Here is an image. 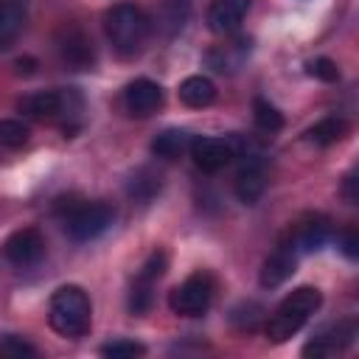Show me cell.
Instances as JSON below:
<instances>
[{
  "label": "cell",
  "instance_id": "cell-28",
  "mask_svg": "<svg viewBox=\"0 0 359 359\" xmlns=\"http://www.w3.org/2000/svg\"><path fill=\"white\" fill-rule=\"evenodd\" d=\"M306 70H309V76H314V79H320V81H337V79H339L337 62H334V59H325V56L311 59V62L306 65Z\"/></svg>",
  "mask_w": 359,
  "mask_h": 359
},
{
  "label": "cell",
  "instance_id": "cell-5",
  "mask_svg": "<svg viewBox=\"0 0 359 359\" xmlns=\"http://www.w3.org/2000/svg\"><path fill=\"white\" fill-rule=\"evenodd\" d=\"M84 107V98L76 90H42V93H28L17 101V112L34 121H50V118H70L79 115Z\"/></svg>",
  "mask_w": 359,
  "mask_h": 359
},
{
  "label": "cell",
  "instance_id": "cell-9",
  "mask_svg": "<svg viewBox=\"0 0 359 359\" xmlns=\"http://www.w3.org/2000/svg\"><path fill=\"white\" fill-rule=\"evenodd\" d=\"M353 339H356V323H353V320H339V323H331V325L320 328V331L306 342L303 356H314V359L337 356V353H342Z\"/></svg>",
  "mask_w": 359,
  "mask_h": 359
},
{
  "label": "cell",
  "instance_id": "cell-26",
  "mask_svg": "<svg viewBox=\"0 0 359 359\" xmlns=\"http://www.w3.org/2000/svg\"><path fill=\"white\" fill-rule=\"evenodd\" d=\"M36 356H39V351L25 337L6 334L0 339V359H36Z\"/></svg>",
  "mask_w": 359,
  "mask_h": 359
},
{
  "label": "cell",
  "instance_id": "cell-13",
  "mask_svg": "<svg viewBox=\"0 0 359 359\" xmlns=\"http://www.w3.org/2000/svg\"><path fill=\"white\" fill-rule=\"evenodd\" d=\"M163 101H165L163 87L157 81H151V79H135L123 90V109L132 118H149V115H154L163 107Z\"/></svg>",
  "mask_w": 359,
  "mask_h": 359
},
{
  "label": "cell",
  "instance_id": "cell-14",
  "mask_svg": "<svg viewBox=\"0 0 359 359\" xmlns=\"http://www.w3.org/2000/svg\"><path fill=\"white\" fill-rule=\"evenodd\" d=\"M188 151H191V157H194V165H196L199 171H208V174L224 168V165L236 157L233 143L224 140V137H194Z\"/></svg>",
  "mask_w": 359,
  "mask_h": 359
},
{
  "label": "cell",
  "instance_id": "cell-19",
  "mask_svg": "<svg viewBox=\"0 0 359 359\" xmlns=\"http://www.w3.org/2000/svg\"><path fill=\"white\" fill-rule=\"evenodd\" d=\"M191 132L188 129H163L151 140V154L160 160H180L191 149Z\"/></svg>",
  "mask_w": 359,
  "mask_h": 359
},
{
  "label": "cell",
  "instance_id": "cell-15",
  "mask_svg": "<svg viewBox=\"0 0 359 359\" xmlns=\"http://www.w3.org/2000/svg\"><path fill=\"white\" fill-rule=\"evenodd\" d=\"M252 0H213L208 8V28L219 36H230L241 28Z\"/></svg>",
  "mask_w": 359,
  "mask_h": 359
},
{
  "label": "cell",
  "instance_id": "cell-24",
  "mask_svg": "<svg viewBox=\"0 0 359 359\" xmlns=\"http://www.w3.org/2000/svg\"><path fill=\"white\" fill-rule=\"evenodd\" d=\"M264 314H266L264 306L247 300V303H241V306H236V309L230 311V323H233L238 331H255V328L264 323Z\"/></svg>",
  "mask_w": 359,
  "mask_h": 359
},
{
  "label": "cell",
  "instance_id": "cell-1",
  "mask_svg": "<svg viewBox=\"0 0 359 359\" xmlns=\"http://www.w3.org/2000/svg\"><path fill=\"white\" fill-rule=\"evenodd\" d=\"M320 303H323V292L317 286H297L266 317V339L275 345L292 339L311 320V314L320 309Z\"/></svg>",
  "mask_w": 359,
  "mask_h": 359
},
{
  "label": "cell",
  "instance_id": "cell-27",
  "mask_svg": "<svg viewBox=\"0 0 359 359\" xmlns=\"http://www.w3.org/2000/svg\"><path fill=\"white\" fill-rule=\"evenodd\" d=\"M101 353L109 359H135V356H143L146 348L140 342H132V339H115V342H107L101 348Z\"/></svg>",
  "mask_w": 359,
  "mask_h": 359
},
{
  "label": "cell",
  "instance_id": "cell-6",
  "mask_svg": "<svg viewBox=\"0 0 359 359\" xmlns=\"http://www.w3.org/2000/svg\"><path fill=\"white\" fill-rule=\"evenodd\" d=\"M213 278L208 272H194L188 275L180 286L171 289L168 294V306L174 314L180 317H202L208 309H210V300H213Z\"/></svg>",
  "mask_w": 359,
  "mask_h": 359
},
{
  "label": "cell",
  "instance_id": "cell-21",
  "mask_svg": "<svg viewBox=\"0 0 359 359\" xmlns=\"http://www.w3.org/2000/svg\"><path fill=\"white\" fill-rule=\"evenodd\" d=\"M250 53V39H236L230 45H222V48H213L208 53V65L216 70V73H233L244 56Z\"/></svg>",
  "mask_w": 359,
  "mask_h": 359
},
{
  "label": "cell",
  "instance_id": "cell-12",
  "mask_svg": "<svg viewBox=\"0 0 359 359\" xmlns=\"http://www.w3.org/2000/svg\"><path fill=\"white\" fill-rule=\"evenodd\" d=\"M266 191V163L261 154H241V165L236 171V196L244 205H255Z\"/></svg>",
  "mask_w": 359,
  "mask_h": 359
},
{
  "label": "cell",
  "instance_id": "cell-20",
  "mask_svg": "<svg viewBox=\"0 0 359 359\" xmlns=\"http://www.w3.org/2000/svg\"><path fill=\"white\" fill-rule=\"evenodd\" d=\"M160 188H163V177L157 174V171H151V168H137L132 177H129V182H126V194H129V199H135V202H140V205H149L157 194H160Z\"/></svg>",
  "mask_w": 359,
  "mask_h": 359
},
{
  "label": "cell",
  "instance_id": "cell-11",
  "mask_svg": "<svg viewBox=\"0 0 359 359\" xmlns=\"http://www.w3.org/2000/svg\"><path fill=\"white\" fill-rule=\"evenodd\" d=\"M297 255H300V250L294 247L292 236L283 238V241L266 255V261H264V266H261V275H258L261 286H264V289H278L280 283H286V280L294 275V269H297Z\"/></svg>",
  "mask_w": 359,
  "mask_h": 359
},
{
  "label": "cell",
  "instance_id": "cell-30",
  "mask_svg": "<svg viewBox=\"0 0 359 359\" xmlns=\"http://www.w3.org/2000/svg\"><path fill=\"white\" fill-rule=\"evenodd\" d=\"M353 185H356V174H348V177H345V185H342V194H345L348 202H356V191H353Z\"/></svg>",
  "mask_w": 359,
  "mask_h": 359
},
{
  "label": "cell",
  "instance_id": "cell-16",
  "mask_svg": "<svg viewBox=\"0 0 359 359\" xmlns=\"http://www.w3.org/2000/svg\"><path fill=\"white\" fill-rule=\"evenodd\" d=\"M289 236H292V241H294V247L300 252H317V250H323L331 241L334 230H331V222L325 216L314 213V216H306L294 227V233H289Z\"/></svg>",
  "mask_w": 359,
  "mask_h": 359
},
{
  "label": "cell",
  "instance_id": "cell-25",
  "mask_svg": "<svg viewBox=\"0 0 359 359\" xmlns=\"http://www.w3.org/2000/svg\"><path fill=\"white\" fill-rule=\"evenodd\" d=\"M28 140H31V129L20 118L0 121V146H6V149H22Z\"/></svg>",
  "mask_w": 359,
  "mask_h": 359
},
{
  "label": "cell",
  "instance_id": "cell-10",
  "mask_svg": "<svg viewBox=\"0 0 359 359\" xmlns=\"http://www.w3.org/2000/svg\"><path fill=\"white\" fill-rule=\"evenodd\" d=\"M3 255L8 258V264L20 266V269H28V266H36L42 258H45V236L36 230V227H22V230H14L6 244H3Z\"/></svg>",
  "mask_w": 359,
  "mask_h": 359
},
{
  "label": "cell",
  "instance_id": "cell-8",
  "mask_svg": "<svg viewBox=\"0 0 359 359\" xmlns=\"http://www.w3.org/2000/svg\"><path fill=\"white\" fill-rule=\"evenodd\" d=\"M165 269H168L165 250H151V255L146 258V264L140 266V272L135 275L132 289H129V311L132 314H146L151 309V303H154V286L165 275Z\"/></svg>",
  "mask_w": 359,
  "mask_h": 359
},
{
  "label": "cell",
  "instance_id": "cell-22",
  "mask_svg": "<svg viewBox=\"0 0 359 359\" xmlns=\"http://www.w3.org/2000/svg\"><path fill=\"white\" fill-rule=\"evenodd\" d=\"M348 121L345 118H323V121H317L309 132H306V140L309 143H314V146H331V143H337V140H342L345 135H348Z\"/></svg>",
  "mask_w": 359,
  "mask_h": 359
},
{
  "label": "cell",
  "instance_id": "cell-29",
  "mask_svg": "<svg viewBox=\"0 0 359 359\" xmlns=\"http://www.w3.org/2000/svg\"><path fill=\"white\" fill-rule=\"evenodd\" d=\"M337 241H339V250H342L345 258H351V261L359 258V230H356L353 224L345 227V230L337 236Z\"/></svg>",
  "mask_w": 359,
  "mask_h": 359
},
{
  "label": "cell",
  "instance_id": "cell-17",
  "mask_svg": "<svg viewBox=\"0 0 359 359\" xmlns=\"http://www.w3.org/2000/svg\"><path fill=\"white\" fill-rule=\"evenodd\" d=\"M177 95L185 107L202 109V107H210L216 101V84L208 76H188V79H182Z\"/></svg>",
  "mask_w": 359,
  "mask_h": 359
},
{
  "label": "cell",
  "instance_id": "cell-7",
  "mask_svg": "<svg viewBox=\"0 0 359 359\" xmlns=\"http://www.w3.org/2000/svg\"><path fill=\"white\" fill-rule=\"evenodd\" d=\"M56 53L67 70H90L95 65V45H93L90 34L76 22H65L59 28Z\"/></svg>",
  "mask_w": 359,
  "mask_h": 359
},
{
  "label": "cell",
  "instance_id": "cell-2",
  "mask_svg": "<svg viewBox=\"0 0 359 359\" xmlns=\"http://www.w3.org/2000/svg\"><path fill=\"white\" fill-rule=\"evenodd\" d=\"M104 31H107L109 45L121 56H135L143 50L146 39L151 34V20L135 3H115L104 14Z\"/></svg>",
  "mask_w": 359,
  "mask_h": 359
},
{
  "label": "cell",
  "instance_id": "cell-18",
  "mask_svg": "<svg viewBox=\"0 0 359 359\" xmlns=\"http://www.w3.org/2000/svg\"><path fill=\"white\" fill-rule=\"evenodd\" d=\"M25 6L20 0H0V48H8L17 42V36L25 28Z\"/></svg>",
  "mask_w": 359,
  "mask_h": 359
},
{
  "label": "cell",
  "instance_id": "cell-4",
  "mask_svg": "<svg viewBox=\"0 0 359 359\" xmlns=\"http://www.w3.org/2000/svg\"><path fill=\"white\" fill-rule=\"evenodd\" d=\"M59 216L73 241H93L115 222V210L107 202H67L59 208Z\"/></svg>",
  "mask_w": 359,
  "mask_h": 359
},
{
  "label": "cell",
  "instance_id": "cell-3",
  "mask_svg": "<svg viewBox=\"0 0 359 359\" xmlns=\"http://www.w3.org/2000/svg\"><path fill=\"white\" fill-rule=\"evenodd\" d=\"M48 323H50V328H53L59 337H67V339L84 337V334L90 331V323H93L90 294H87L81 286H76V283L59 286V289L50 294Z\"/></svg>",
  "mask_w": 359,
  "mask_h": 359
},
{
  "label": "cell",
  "instance_id": "cell-23",
  "mask_svg": "<svg viewBox=\"0 0 359 359\" xmlns=\"http://www.w3.org/2000/svg\"><path fill=\"white\" fill-rule=\"evenodd\" d=\"M252 118H255V126H258L261 132L275 135V132L283 129V115H280L278 107L269 104L264 95H255V98H252Z\"/></svg>",
  "mask_w": 359,
  "mask_h": 359
}]
</instances>
